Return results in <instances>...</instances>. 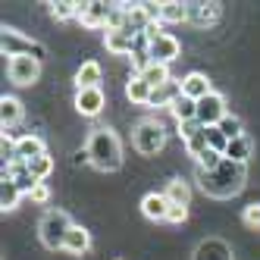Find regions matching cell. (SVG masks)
Instances as JSON below:
<instances>
[{"mask_svg":"<svg viewBox=\"0 0 260 260\" xmlns=\"http://www.w3.org/2000/svg\"><path fill=\"white\" fill-rule=\"evenodd\" d=\"M245 179H248V170L241 163H232L222 157L219 166L213 170H198V185L207 198H216V201H229L235 198L241 188H245Z\"/></svg>","mask_w":260,"mask_h":260,"instance_id":"1","label":"cell"},{"mask_svg":"<svg viewBox=\"0 0 260 260\" xmlns=\"http://www.w3.org/2000/svg\"><path fill=\"white\" fill-rule=\"evenodd\" d=\"M85 160L101 173H116L122 166V141L110 125H101L88 135L85 144Z\"/></svg>","mask_w":260,"mask_h":260,"instance_id":"2","label":"cell"},{"mask_svg":"<svg viewBox=\"0 0 260 260\" xmlns=\"http://www.w3.org/2000/svg\"><path fill=\"white\" fill-rule=\"evenodd\" d=\"M72 226H76V222L69 219L66 210H57V207L47 210V213L41 216V222H38V238H41V245L50 248V251H63L66 235H69Z\"/></svg>","mask_w":260,"mask_h":260,"instance_id":"3","label":"cell"},{"mask_svg":"<svg viewBox=\"0 0 260 260\" xmlns=\"http://www.w3.org/2000/svg\"><path fill=\"white\" fill-rule=\"evenodd\" d=\"M132 144H135L138 154L154 157V154L163 151V144H166V128L157 119H141L135 125V132H132Z\"/></svg>","mask_w":260,"mask_h":260,"instance_id":"4","label":"cell"},{"mask_svg":"<svg viewBox=\"0 0 260 260\" xmlns=\"http://www.w3.org/2000/svg\"><path fill=\"white\" fill-rule=\"evenodd\" d=\"M147 38H151V63L170 66L173 60H179L182 44H179V38H176V35L163 31L160 25H151V28H147Z\"/></svg>","mask_w":260,"mask_h":260,"instance_id":"5","label":"cell"},{"mask_svg":"<svg viewBox=\"0 0 260 260\" xmlns=\"http://www.w3.org/2000/svg\"><path fill=\"white\" fill-rule=\"evenodd\" d=\"M0 47H4V53L13 60V57H35V60H41L44 57V44H38L35 38H25L22 31H16V28H7L4 25V35H0Z\"/></svg>","mask_w":260,"mask_h":260,"instance_id":"6","label":"cell"},{"mask_svg":"<svg viewBox=\"0 0 260 260\" xmlns=\"http://www.w3.org/2000/svg\"><path fill=\"white\" fill-rule=\"evenodd\" d=\"M7 76H10L13 85H19V88L35 85L41 79V60H35V57H13L7 63Z\"/></svg>","mask_w":260,"mask_h":260,"instance_id":"7","label":"cell"},{"mask_svg":"<svg viewBox=\"0 0 260 260\" xmlns=\"http://www.w3.org/2000/svg\"><path fill=\"white\" fill-rule=\"evenodd\" d=\"M226 113H229V110H226V98H222L219 91H210L204 101H198V122H201L204 128L219 125Z\"/></svg>","mask_w":260,"mask_h":260,"instance_id":"8","label":"cell"},{"mask_svg":"<svg viewBox=\"0 0 260 260\" xmlns=\"http://www.w3.org/2000/svg\"><path fill=\"white\" fill-rule=\"evenodd\" d=\"M113 13H116V4H101V0H94V4H82L79 22L88 25V28H110Z\"/></svg>","mask_w":260,"mask_h":260,"instance_id":"9","label":"cell"},{"mask_svg":"<svg viewBox=\"0 0 260 260\" xmlns=\"http://www.w3.org/2000/svg\"><path fill=\"white\" fill-rule=\"evenodd\" d=\"M104 44H107L110 53H116V57H125V53H132V50H135V44H138V31H132L128 25H113V28H107Z\"/></svg>","mask_w":260,"mask_h":260,"instance_id":"10","label":"cell"},{"mask_svg":"<svg viewBox=\"0 0 260 260\" xmlns=\"http://www.w3.org/2000/svg\"><path fill=\"white\" fill-rule=\"evenodd\" d=\"M191 260H235V254H232V245L226 238L210 235V238H204L201 245L194 248Z\"/></svg>","mask_w":260,"mask_h":260,"instance_id":"11","label":"cell"},{"mask_svg":"<svg viewBox=\"0 0 260 260\" xmlns=\"http://www.w3.org/2000/svg\"><path fill=\"white\" fill-rule=\"evenodd\" d=\"M104 104H107V98H104V91L101 88H82V91H76V110L82 116H101V110H104Z\"/></svg>","mask_w":260,"mask_h":260,"instance_id":"12","label":"cell"},{"mask_svg":"<svg viewBox=\"0 0 260 260\" xmlns=\"http://www.w3.org/2000/svg\"><path fill=\"white\" fill-rule=\"evenodd\" d=\"M170 198H166L163 191H151V194H144L141 198V213L147 219H154V222H166V216H170Z\"/></svg>","mask_w":260,"mask_h":260,"instance_id":"13","label":"cell"},{"mask_svg":"<svg viewBox=\"0 0 260 260\" xmlns=\"http://www.w3.org/2000/svg\"><path fill=\"white\" fill-rule=\"evenodd\" d=\"M47 154L44 151V141L38 135H22V138H16V147H13V160H19V163H31L35 157H41Z\"/></svg>","mask_w":260,"mask_h":260,"instance_id":"14","label":"cell"},{"mask_svg":"<svg viewBox=\"0 0 260 260\" xmlns=\"http://www.w3.org/2000/svg\"><path fill=\"white\" fill-rule=\"evenodd\" d=\"M219 4H188V22L194 28H210L219 19Z\"/></svg>","mask_w":260,"mask_h":260,"instance_id":"15","label":"cell"},{"mask_svg":"<svg viewBox=\"0 0 260 260\" xmlns=\"http://www.w3.org/2000/svg\"><path fill=\"white\" fill-rule=\"evenodd\" d=\"M210 79L204 76V72H188V76L182 79V94L185 98H191V101H204L210 94Z\"/></svg>","mask_w":260,"mask_h":260,"instance_id":"16","label":"cell"},{"mask_svg":"<svg viewBox=\"0 0 260 260\" xmlns=\"http://www.w3.org/2000/svg\"><path fill=\"white\" fill-rule=\"evenodd\" d=\"M176 98H182V82H179V79H170L166 85H160V88L151 91V101H147V107H173Z\"/></svg>","mask_w":260,"mask_h":260,"instance_id":"17","label":"cell"},{"mask_svg":"<svg viewBox=\"0 0 260 260\" xmlns=\"http://www.w3.org/2000/svg\"><path fill=\"white\" fill-rule=\"evenodd\" d=\"M101 79H104V69L98 60H85L76 72V88H101Z\"/></svg>","mask_w":260,"mask_h":260,"instance_id":"18","label":"cell"},{"mask_svg":"<svg viewBox=\"0 0 260 260\" xmlns=\"http://www.w3.org/2000/svg\"><path fill=\"white\" fill-rule=\"evenodd\" d=\"M88 248H91V232H88V229H82V226H72V229H69V235H66L63 251H66V254H72V257H82V254H88Z\"/></svg>","mask_w":260,"mask_h":260,"instance_id":"19","label":"cell"},{"mask_svg":"<svg viewBox=\"0 0 260 260\" xmlns=\"http://www.w3.org/2000/svg\"><path fill=\"white\" fill-rule=\"evenodd\" d=\"M151 91H154V88L147 85L141 76H132V79L125 82V98L132 101L135 107H147V101H151Z\"/></svg>","mask_w":260,"mask_h":260,"instance_id":"20","label":"cell"},{"mask_svg":"<svg viewBox=\"0 0 260 260\" xmlns=\"http://www.w3.org/2000/svg\"><path fill=\"white\" fill-rule=\"evenodd\" d=\"M251 154H254V141H251L248 135H241V138L229 141V147H226V160H232V163H241V166H248Z\"/></svg>","mask_w":260,"mask_h":260,"instance_id":"21","label":"cell"},{"mask_svg":"<svg viewBox=\"0 0 260 260\" xmlns=\"http://www.w3.org/2000/svg\"><path fill=\"white\" fill-rule=\"evenodd\" d=\"M22 119V104L16 101V98H0V122H4V132L7 128H13L16 122Z\"/></svg>","mask_w":260,"mask_h":260,"instance_id":"22","label":"cell"},{"mask_svg":"<svg viewBox=\"0 0 260 260\" xmlns=\"http://www.w3.org/2000/svg\"><path fill=\"white\" fill-rule=\"evenodd\" d=\"M170 113L176 116V122H191V119H198V101H191V98H176L173 101V107H170Z\"/></svg>","mask_w":260,"mask_h":260,"instance_id":"23","label":"cell"},{"mask_svg":"<svg viewBox=\"0 0 260 260\" xmlns=\"http://www.w3.org/2000/svg\"><path fill=\"white\" fill-rule=\"evenodd\" d=\"M163 194L170 198V204H182V207H188V201H191V188H188L185 179H170Z\"/></svg>","mask_w":260,"mask_h":260,"instance_id":"24","label":"cell"},{"mask_svg":"<svg viewBox=\"0 0 260 260\" xmlns=\"http://www.w3.org/2000/svg\"><path fill=\"white\" fill-rule=\"evenodd\" d=\"M22 191H19V185H16L13 179H4V185H0V207H4V213L16 210V204H19Z\"/></svg>","mask_w":260,"mask_h":260,"instance_id":"25","label":"cell"},{"mask_svg":"<svg viewBox=\"0 0 260 260\" xmlns=\"http://www.w3.org/2000/svg\"><path fill=\"white\" fill-rule=\"evenodd\" d=\"M138 76L151 85V88H160V85H166V82L173 79V76H170V66H160V63H151L144 72H138Z\"/></svg>","mask_w":260,"mask_h":260,"instance_id":"26","label":"cell"},{"mask_svg":"<svg viewBox=\"0 0 260 260\" xmlns=\"http://www.w3.org/2000/svg\"><path fill=\"white\" fill-rule=\"evenodd\" d=\"M47 7H50V16L60 19V22L79 19V10H82V4H72V0H60V4H47Z\"/></svg>","mask_w":260,"mask_h":260,"instance_id":"27","label":"cell"},{"mask_svg":"<svg viewBox=\"0 0 260 260\" xmlns=\"http://www.w3.org/2000/svg\"><path fill=\"white\" fill-rule=\"evenodd\" d=\"M185 151H188V157H194V163L210 151V144H207V128H201L198 135H191L188 141H185Z\"/></svg>","mask_w":260,"mask_h":260,"instance_id":"28","label":"cell"},{"mask_svg":"<svg viewBox=\"0 0 260 260\" xmlns=\"http://www.w3.org/2000/svg\"><path fill=\"white\" fill-rule=\"evenodd\" d=\"M163 22H188V4L166 0L163 4Z\"/></svg>","mask_w":260,"mask_h":260,"instance_id":"29","label":"cell"},{"mask_svg":"<svg viewBox=\"0 0 260 260\" xmlns=\"http://www.w3.org/2000/svg\"><path fill=\"white\" fill-rule=\"evenodd\" d=\"M25 166H28V173L38 179V182H44V179L53 173V157H50V154H41V157H35V160L25 163Z\"/></svg>","mask_w":260,"mask_h":260,"instance_id":"30","label":"cell"},{"mask_svg":"<svg viewBox=\"0 0 260 260\" xmlns=\"http://www.w3.org/2000/svg\"><path fill=\"white\" fill-rule=\"evenodd\" d=\"M216 128H219V132L226 135L229 141H235V138H241V135H245V128H241V119H238V116H232V113H226V116H222V122H219Z\"/></svg>","mask_w":260,"mask_h":260,"instance_id":"31","label":"cell"},{"mask_svg":"<svg viewBox=\"0 0 260 260\" xmlns=\"http://www.w3.org/2000/svg\"><path fill=\"white\" fill-rule=\"evenodd\" d=\"M207 144H210V151H216V154H222L226 157V147H229V138L219 132V128L213 125V128H207Z\"/></svg>","mask_w":260,"mask_h":260,"instance_id":"32","label":"cell"},{"mask_svg":"<svg viewBox=\"0 0 260 260\" xmlns=\"http://www.w3.org/2000/svg\"><path fill=\"white\" fill-rule=\"evenodd\" d=\"M241 219H245L248 229H260V204H248L245 213H241Z\"/></svg>","mask_w":260,"mask_h":260,"instance_id":"33","label":"cell"},{"mask_svg":"<svg viewBox=\"0 0 260 260\" xmlns=\"http://www.w3.org/2000/svg\"><path fill=\"white\" fill-rule=\"evenodd\" d=\"M201 128H204V125H201L198 119H191V122H179V135H182V141H188L191 135L201 132Z\"/></svg>","mask_w":260,"mask_h":260,"instance_id":"34","label":"cell"},{"mask_svg":"<svg viewBox=\"0 0 260 260\" xmlns=\"http://www.w3.org/2000/svg\"><path fill=\"white\" fill-rule=\"evenodd\" d=\"M185 219H188V207H182V204H173V207H170V216H166V222H176V226H179V222H185Z\"/></svg>","mask_w":260,"mask_h":260,"instance_id":"35","label":"cell"},{"mask_svg":"<svg viewBox=\"0 0 260 260\" xmlns=\"http://www.w3.org/2000/svg\"><path fill=\"white\" fill-rule=\"evenodd\" d=\"M28 198H31L35 204H47V201H50V188H47L44 182H38V185H35V191H31Z\"/></svg>","mask_w":260,"mask_h":260,"instance_id":"36","label":"cell"}]
</instances>
